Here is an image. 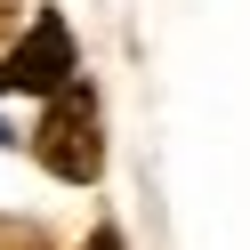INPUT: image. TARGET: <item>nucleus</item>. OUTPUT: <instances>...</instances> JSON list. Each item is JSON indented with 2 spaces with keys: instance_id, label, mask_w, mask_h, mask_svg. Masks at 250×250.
Wrapping results in <instances>:
<instances>
[{
  "instance_id": "7ed1b4c3",
  "label": "nucleus",
  "mask_w": 250,
  "mask_h": 250,
  "mask_svg": "<svg viewBox=\"0 0 250 250\" xmlns=\"http://www.w3.org/2000/svg\"><path fill=\"white\" fill-rule=\"evenodd\" d=\"M0 250H49V234L33 218H0Z\"/></svg>"
},
{
  "instance_id": "20e7f679",
  "label": "nucleus",
  "mask_w": 250,
  "mask_h": 250,
  "mask_svg": "<svg viewBox=\"0 0 250 250\" xmlns=\"http://www.w3.org/2000/svg\"><path fill=\"white\" fill-rule=\"evenodd\" d=\"M81 250H121V234H89V242Z\"/></svg>"
},
{
  "instance_id": "f03ea898",
  "label": "nucleus",
  "mask_w": 250,
  "mask_h": 250,
  "mask_svg": "<svg viewBox=\"0 0 250 250\" xmlns=\"http://www.w3.org/2000/svg\"><path fill=\"white\" fill-rule=\"evenodd\" d=\"M0 89H24V97H57V89H73V33H65L57 8H41L33 33L0 57Z\"/></svg>"
},
{
  "instance_id": "39448f33",
  "label": "nucleus",
  "mask_w": 250,
  "mask_h": 250,
  "mask_svg": "<svg viewBox=\"0 0 250 250\" xmlns=\"http://www.w3.org/2000/svg\"><path fill=\"white\" fill-rule=\"evenodd\" d=\"M8 24H17V0H0V33H8Z\"/></svg>"
},
{
  "instance_id": "f257e3e1",
  "label": "nucleus",
  "mask_w": 250,
  "mask_h": 250,
  "mask_svg": "<svg viewBox=\"0 0 250 250\" xmlns=\"http://www.w3.org/2000/svg\"><path fill=\"white\" fill-rule=\"evenodd\" d=\"M33 153H41V169H57L65 186H89V178L105 169V137H97V97H89L81 81L49 97V113H41V137H33Z\"/></svg>"
}]
</instances>
